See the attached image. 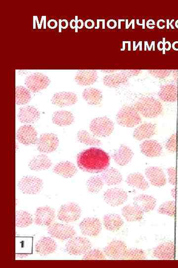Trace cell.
<instances>
[{
	"label": "cell",
	"instance_id": "15",
	"mask_svg": "<svg viewBox=\"0 0 178 268\" xmlns=\"http://www.w3.org/2000/svg\"><path fill=\"white\" fill-rule=\"evenodd\" d=\"M128 197L126 191L117 188L109 189L104 194L105 202L112 207L123 205L128 199Z\"/></svg>",
	"mask_w": 178,
	"mask_h": 268
},
{
	"label": "cell",
	"instance_id": "2",
	"mask_svg": "<svg viewBox=\"0 0 178 268\" xmlns=\"http://www.w3.org/2000/svg\"><path fill=\"white\" fill-rule=\"evenodd\" d=\"M139 114L147 118H154L159 116L162 111V106L156 99L145 97L140 99L134 105Z\"/></svg>",
	"mask_w": 178,
	"mask_h": 268
},
{
	"label": "cell",
	"instance_id": "28",
	"mask_svg": "<svg viewBox=\"0 0 178 268\" xmlns=\"http://www.w3.org/2000/svg\"><path fill=\"white\" fill-rule=\"evenodd\" d=\"M52 165L51 160L44 155L35 157L29 162L28 166L33 171L45 170L49 169Z\"/></svg>",
	"mask_w": 178,
	"mask_h": 268
},
{
	"label": "cell",
	"instance_id": "32",
	"mask_svg": "<svg viewBox=\"0 0 178 268\" xmlns=\"http://www.w3.org/2000/svg\"><path fill=\"white\" fill-rule=\"evenodd\" d=\"M160 99L165 102L173 103L177 100V87L173 84H167L161 86L158 93Z\"/></svg>",
	"mask_w": 178,
	"mask_h": 268
},
{
	"label": "cell",
	"instance_id": "43",
	"mask_svg": "<svg viewBox=\"0 0 178 268\" xmlns=\"http://www.w3.org/2000/svg\"><path fill=\"white\" fill-rule=\"evenodd\" d=\"M167 149L170 152H175L176 150V135H173L166 144Z\"/></svg>",
	"mask_w": 178,
	"mask_h": 268
},
{
	"label": "cell",
	"instance_id": "4",
	"mask_svg": "<svg viewBox=\"0 0 178 268\" xmlns=\"http://www.w3.org/2000/svg\"><path fill=\"white\" fill-rule=\"evenodd\" d=\"M89 128L94 135L99 137H107L111 135L114 127L113 122L105 116L93 119Z\"/></svg>",
	"mask_w": 178,
	"mask_h": 268
},
{
	"label": "cell",
	"instance_id": "20",
	"mask_svg": "<svg viewBox=\"0 0 178 268\" xmlns=\"http://www.w3.org/2000/svg\"><path fill=\"white\" fill-rule=\"evenodd\" d=\"M154 256L160 260H172L175 257V243L165 242L160 244L153 251Z\"/></svg>",
	"mask_w": 178,
	"mask_h": 268
},
{
	"label": "cell",
	"instance_id": "44",
	"mask_svg": "<svg viewBox=\"0 0 178 268\" xmlns=\"http://www.w3.org/2000/svg\"><path fill=\"white\" fill-rule=\"evenodd\" d=\"M149 72L154 77L160 79L167 77L170 73L168 70H150Z\"/></svg>",
	"mask_w": 178,
	"mask_h": 268
},
{
	"label": "cell",
	"instance_id": "26",
	"mask_svg": "<svg viewBox=\"0 0 178 268\" xmlns=\"http://www.w3.org/2000/svg\"><path fill=\"white\" fill-rule=\"evenodd\" d=\"M140 149L144 155L150 158L159 157L162 151L161 145L157 141L154 140L144 141L141 144Z\"/></svg>",
	"mask_w": 178,
	"mask_h": 268
},
{
	"label": "cell",
	"instance_id": "33",
	"mask_svg": "<svg viewBox=\"0 0 178 268\" xmlns=\"http://www.w3.org/2000/svg\"><path fill=\"white\" fill-rule=\"evenodd\" d=\"M126 183L128 186L143 191L146 190L149 187L144 176L139 173L129 174L127 178Z\"/></svg>",
	"mask_w": 178,
	"mask_h": 268
},
{
	"label": "cell",
	"instance_id": "7",
	"mask_svg": "<svg viewBox=\"0 0 178 268\" xmlns=\"http://www.w3.org/2000/svg\"><path fill=\"white\" fill-rule=\"evenodd\" d=\"M51 80L45 75L41 73H34L27 76L25 84L29 90L33 93H38L46 89L49 85Z\"/></svg>",
	"mask_w": 178,
	"mask_h": 268
},
{
	"label": "cell",
	"instance_id": "52",
	"mask_svg": "<svg viewBox=\"0 0 178 268\" xmlns=\"http://www.w3.org/2000/svg\"><path fill=\"white\" fill-rule=\"evenodd\" d=\"M173 48L174 50L178 51V42H175L173 43Z\"/></svg>",
	"mask_w": 178,
	"mask_h": 268
},
{
	"label": "cell",
	"instance_id": "23",
	"mask_svg": "<svg viewBox=\"0 0 178 268\" xmlns=\"http://www.w3.org/2000/svg\"><path fill=\"white\" fill-rule=\"evenodd\" d=\"M134 205L142 211L148 213L153 211L156 205V199L152 196L142 194L134 198Z\"/></svg>",
	"mask_w": 178,
	"mask_h": 268
},
{
	"label": "cell",
	"instance_id": "1",
	"mask_svg": "<svg viewBox=\"0 0 178 268\" xmlns=\"http://www.w3.org/2000/svg\"><path fill=\"white\" fill-rule=\"evenodd\" d=\"M77 162L78 167L84 171L92 173H100L109 167L110 157L101 149L91 148L79 153Z\"/></svg>",
	"mask_w": 178,
	"mask_h": 268
},
{
	"label": "cell",
	"instance_id": "42",
	"mask_svg": "<svg viewBox=\"0 0 178 268\" xmlns=\"http://www.w3.org/2000/svg\"><path fill=\"white\" fill-rule=\"evenodd\" d=\"M158 212L174 217L175 214V203L174 201H168L162 204L159 208Z\"/></svg>",
	"mask_w": 178,
	"mask_h": 268
},
{
	"label": "cell",
	"instance_id": "19",
	"mask_svg": "<svg viewBox=\"0 0 178 268\" xmlns=\"http://www.w3.org/2000/svg\"><path fill=\"white\" fill-rule=\"evenodd\" d=\"M40 117V112L33 106H25L21 108L18 113L19 121L22 123L29 124L37 121Z\"/></svg>",
	"mask_w": 178,
	"mask_h": 268
},
{
	"label": "cell",
	"instance_id": "31",
	"mask_svg": "<svg viewBox=\"0 0 178 268\" xmlns=\"http://www.w3.org/2000/svg\"><path fill=\"white\" fill-rule=\"evenodd\" d=\"M82 98L88 104L91 106L100 105L103 100L102 93L95 88H87L82 93Z\"/></svg>",
	"mask_w": 178,
	"mask_h": 268
},
{
	"label": "cell",
	"instance_id": "27",
	"mask_svg": "<svg viewBox=\"0 0 178 268\" xmlns=\"http://www.w3.org/2000/svg\"><path fill=\"white\" fill-rule=\"evenodd\" d=\"M133 155V153L129 147L122 145L114 153L112 158L117 164L120 166H125L131 161Z\"/></svg>",
	"mask_w": 178,
	"mask_h": 268
},
{
	"label": "cell",
	"instance_id": "11",
	"mask_svg": "<svg viewBox=\"0 0 178 268\" xmlns=\"http://www.w3.org/2000/svg\"><path fill=\"white\" fill-rule=\"evenodd\" d=\"M48 232L52 237L61 241L70 240L76 234L73 227L58 222L54 223L49 226Z\"/></svg>",
	"mask_w": 178,
	"mask_h": 268
},
{
	"label": "cell",
	"instance_id": "22",
	"mask_svg": "<svg viewBox=\"0 0 178 268\" xmlns=\"http://www.w3.org/2000/svg\"><path fill=\"white\" fill-rule=\"evenodd\" d=\"M156 126L152 123H145L138 127L134 132L133 136L138 141L148 139L155 135Z\"/></svg>",
	"mask_w": 178,
	"mask_h": 268
},
{
	"label": "cell",
	"instance_id": "41",
	"mask_svg": "<svg viewBox=\"0 0 178 268\" xmlns=\"http://www.w3.org/2000/svg\"><path fill=\"white\" fill-rule=\"evenodd\" d=\"M106 254L103 251L98 249H90L87 252L82 258L84 260H104Z\"/></svg>",
	"mask_w": 178,
	"mask_h": 268
},
{
	"label": "cell",
	"instance_id": "25",
	"mask_svg": "<svg viewBox=\"0 0 178 268\" xmlns=\"http://www.w3.org/2000/svg\"><path fill=\"white\" fill-rule=\"evenodd\" d=\"M103 223L105 228L111 232L118 231L124 225L122 217L115 214H106L103 218Z\"/></svg>",
	"mask_w": 178,
	"mask_h": 268
},
{
	"label": "cell",
	"instance_id": "37",
	"mask_svg": "<svg viewBox=\"0 0 178 268\" xmlns=\"http://www.w3.org/2000/svg\"><path fill=\"white\" fill-rule=\"evenodd\" d=\"M31 92L27 88L23 86L16 87V103L18 105H25L30 103L31 100Z\"/></svg>",
	"mask_w": 178,
	"mask_h": 268
},
{
	"label": "cell",
	"instance_id": "29",
	"mask_svg": "<svg viewBox=\"0 0 178 268\" xmlns=\"http://www.w3.org/2000/svg\"><path fill=\"white\" fill-rule=\"evenodd\" d=\"M105 184L108 186H116L122 181V176L120 172L113 167L108 168L103 172L101 175Z\"/></svg>",
	"mask_w": 178,
	"mask_h": 268
},
{
	"label": "cell",
	"instance_id": "8",
	"mask_svg": "<svg viewBox=\"0 0 178 268\" xmlns=\"http://www.w3.org/2000/svg\"><path fill=\"white\" fill-rule=\"evenodd\" d=\"M82 213V210L78 204L70 202L62 205L58 213V218L61 221L70 223L78 220Z\"/></svg>",
	"mask_w": 178,
	"mask_h": 268
},
{
	"label": "cell",
	"instance_id": "3",
	"mask_svg": "<svg viewBox=\"0 0 178 268\" xmlns=\"http://www.w3.org/2000/svg\"><path fill=\"white\" fill-rule=\"evenodd\" d=\"M142 121L140 114L134 107L124 106L118 112L116 115L117 123L128 128L134 127Z\"/></svg>",
	"mask_w": 178,
	"mask_h": 268
},
{
	"label": "cell",
	"instance_id": "47",
	"mask_svg": "<svg viewBox=\"0 0 178 268\" xmlns=\"http://www.w3.org/2000/svg\"><path fill=\"white\" fill-rule=\"evenodd\" d=\"M48 27L50 29H55L57 27L58 22L54 19L50 20L48 22Z\"/></svg>",
	"mask_w": 178,
	"mask_h": 268
},
{
	"label": "cell",
	"instance_id": "5",
	"mask_svg": "<svg viewBox=\"0 0 178 268\" xmlns=\"http://www.w3.org/2000/svg\"><path fill=\"white\" fill-rule=\"evenodd\" d=\"M92 248L90 241L82 237H74L69 240L66 245V250L71 255L85 254Z\"/></svg>",
	"mask_w": 178,
	"mask_h": 268
},
{
	"label": "cell",
	"instance_id": "34",
	"mask_svg": "<svg viewBox=\"0 0 178 268\" xmlns=\"http://www.w3.org/2000/svg\"><path fill=\"white\" fill-rule=\"evenodd\" d=\"M129 76L124 73H117L105 76L103 79L104 84L110 87H117L126 84Z\"/></svg>",
	"mask_w": 178,
	"mask_h": 268
},
{
	"label": "cell",
	"instance_id": "30",
	"mask_svg": "<svg viewBox=\"0 0 178 268\" xmlns=\"http://www.w3.org/2000/svg\"><path fill=\"white\" fill-rule=\"evenodd\" d=\"M144 212L136 206L128 205L122 209V214L128 222H135L142 219Z\"/></svg>",
	"mask_w": 178,
	"mask_h": 268
},
{
	"label": "cell",
	"instance_id": "12",
	"mask_svg": "<svg viewBox=\"0 0 178 268\" xmlns=\"http://www.w3.org/2000/svg\"><path fill=\"white\" fill-rule=\"evenodd\" d=\"M56 217L55 210L49 206L40 207L35 213L34 222L39 226H49Z\"/></svg>",
	"mask_w": 178,
	"mask_h": 268
},
{
	"label": "cell",
	"instance_id": "16",
	"mask_svg": "<svg viewBox=\"0 0 178 268\" xmlns=\"http://www.w3.org/2000/svg\"><path fill=\"white\" fill-rule=\"evenodd\" d=\"M145 174L151 185L156 187H162L166 184L165 174L161 168L156 166L148 167Z\"/></svg>",
	"mask_w": 178,
	"mask_h": 268
},
{
	"label": "cell",
	"instance_id": "38",
	"mask_svg": "<svg viewBox=\"0 0 178 268\" xmlns=\"http://www.w3.org/2000/svg\"><path fill=\"white\" fill-rule=\"evenodd\" d=\"M104 184L101 176H94L89 179L87 182L86 186L89 192L97 194L102 189Z\"/></svg>",
	"mask_w": 178,
	"mask_h": 268
},
{
	"label": "cell",
	"instance_id": "17",
	"mask_svg": "<svg viewBox=\"0 0 178 268\" xmlns=\"http://www.w3.org/2000/svg\"><path fill=\"white\" fill-rule=\"evenodd\" d=\"M57 249V244L52 238L42 237L36 243V252L42 256H46L54 253Z\"/></svg>",
	"mask_w": 178,
	"mask_h": 268
},
{
	"label": "cell",
	"instance_id": "24",
	"mask_svg": "<svg viewBox=\"0 0 178 268\" xmlns=\"http://www.w3.org/2000/svg\"><path fill=\"white\" fill-rule=\"evenodd\" d=\"M53 171L59 175L69 178L76 175L77 168L73 163L70 161H61L54 166Z\"/></svg>",
	"mask_w": 178,
	"mask_h": 268
},
{
	"label": "cell",
	"instance_id": "9",
	"mask_svg": "<svg viewBox=\"0 0 178 268\" xmlns=\"http://www.w3.org/2000/svg\"><path fill=\"white\" fill-rule=\"evenodd\" d=\"M38 150L42 153H50L55 151L59 144L58 137L53 133H44L37 142Z\"/></svg>",
	"mask_w": 178,
	"mask_h": 268
},
{
	"label": "cell",
	"instance_id": "40",
	"mask_svg": "<svg viewBox=\"0 0 178 268\" xmlns=\"http://www.w3.org/2000/svg\"><path fill=\"white\" fill-rule=\"evenodd\" d=\"M147 257L146 253L140 249H127L123 260H143Z\"/></svg>",
	"mask_w": 178,
	"mask_h": 268
},
{
	"label": "cell",
	"instance_id": "35",
	"mask_svg": "<svg viewBox=\"0 0 178 268\" xmlns=\"http://www.w3.org/2000/svg\"><path fill=\"white\" fill-rule=\"evenodd\" d=\"M73 114L68 111L61 110L54 113L52 116L53 122L59 126L64 127L70 125L74 121Z\"/></svg>",
	"mask_w": 178,
	"mask_h": 268
},
{
	"label": "cell",
	"instance_id": "13",
	"mask_svg": "<svg viewBox=\"0 0 178 268\" xmlns=\"http://www.w3.org/2000/svg\"><path fill=\"white\" fill-rule=\"evenodd\" d=\"M18 140L25 146L37 143L38 134L36 129L30 125H25L19 128L17 132Z\"/></svg>",
	"mask_w": 178,
	"mask_h": 268
},
{
	"label": "cell",
	"instance_id": "6",
	"mask_svg": "<svg viewBox=\"0 0 178 268\" xmlns=\"http://www.w3.org/2000/svg\"><path fill=\"white\" fill-rule=\"evenodd\" d=\"M18 187L20 190L24 194L35 195L42 190L43 182L38 177L26 176L20 181Z\"/></svg>",
	"mask_w": 178,
	"mask_h": 268
},
{
	"label": "cell",
	"instance_id": "48",
	"mask_svg": "<svg viewBox=\"0 0 178 268\" xmlns=\"http://www.w3.org/2000/svg\"><path fill=\"white\" fill-rule=\"evenodd\" d=\"M85 26L88 29H91L95 27V23L92 20H88L85 22Z\"/></svg>",
	"mask_w": 178,
	"mask_h": 268
},
{
	"label": "cell",
	"instance_id": "45",
	"mask_svg": "<svg viewBox=\"0 0 178 268\" xmlns=\"http://www.w3.org/2000/svg\"><path fill=\"white\" fill-rule=\"evenodd\" d=\"M169 175V183L173 185L176 183V170L174 167H170L167 170Z\"/></svg>",
	"mask_w": 178,
	"mask_h": 268
},
{
	"label": "cell",
	"instance_id": "18",
	"mask_svg": "<svg viewBox=\"0 0 178 268\" xmlns=\"http://www.w3.org/2000/svg\"><path fill=\"white\" fill-rule=\"evenodd\" d=\"M78 102L77 95L72 92H59L55 94L51 99L52 103L57 107H63L76 104Z\"/></svg>",
	"mask_w": 178,
	"mask_h": 268
},
{
	"label": "cell",
	"instance_id": "51",
	"mask_svg": "<svg viewBox=\"0 0 178 268\" xmlns=\"http://www.w3.org/2000/svg\"><path fill=\"white\" fill-rule=\"evenodd\" d=\"M70 27L72 29H75L76 28V20H72L69 23Z\"/></svg>",
	"mask_w": 178,
	"mask_h": 268
},
{
	"label": "cell",
	"instance_id": "50",
	"mask_svg": "<svg viewBox=\"0 0 178 268\" xmlns=\"http://www.w3.org/2000/svg\"><path fill=\"white\" fill-rule=\"evenodd\" d=\"M76 27L78 29H82L84 26V22L82 20H76Z\"/></svg>",
	"mask_w": 178,
	"mask_h": 268
},
{
	"label": "cell",
	"instance_id": "36",
	"mask_svg": "<svg viewBox=\"0 0 178 268\" xmlns=\"http://www.w3.org/2000/svg\"><path fill=\"white\" fill-rule=\"evenodd\" d=\"M33 222L32 215L25 211H18L16 212V226L24 228L31 225Z\"/></svg>",
	"mask_w": 178,
	"mask_h": 268
},
{
	"label": "cell",
	"instance_id": "14",
	"mask_svg": "<svg viewBox=\"0 0 178 268\" xmlns=\"http://www.w3.org/2000/svg\"><path fill=\"white\" fill-rule=\"evenodd\" d=\"M125 242L118 240H114L110 242L104 248V252L106 255L114 260H123L127 250Z\"/></svg>",
	"mask_w": 178,
	"mask_h": 268
},
{
	"label": "cell",
	"instance_id": "39",
	"mask_svg": "<svg viewBox=\"0 0 178 268\" xmlns=\"http://www.w3.org/2000/svg\"><path fill=\"white\" fill-rule=\"evenodd\" d=\"M77 137L80 143L86 145L97 146L101 145L100 140L84 130H80L78 132Z\"/></svg>",
	"mask_w": 178,
	"mask_h": 268
},
{
	"label": "cell",
	"instance_id": "46",
	"mask_svg": "<svg viewBox=\"0 0 178 268\" xmlns=\"http://www.w3.org/2000/svg\"><path fill=\"white\" fill-rule=\"evenodd\" d=\"M59 31L62 32V29H67L68 27V21L66 19L59 20Z\"/></svg>",
	"mask_w": 178,
	"mask_h": 268
},
{
	"label": "cell",
	"instance_id": "10",
	"mask_svg": "<svg viewBox=\"0 0 178 268\" xmlns=\"http://www.w3.org/2000/svg\"><path fill=\"white\" fill-rule=\"evenodd\" d=\"M79 228L83 235L94 238L98 236L100 234L102 225L98 218L86 217L80 222Z\"/></svg>",
	"mask_w": 178,
	"mask_h": 268
},
{
	"label": "cell",
	"instance_id": "53",
	"mask_svg": "<svg viewBox=\"0 0 178 268\" xmlns=\"http://www.w3.org/2000/svg\"><path fill=\"white\" fill-rule=\"evenodd\" d=\"M175 26L177 28H178V21L176 22Z\"/></svg>",
	"mask_w": 178,
	"mask_h": 268
},
{
	"label": "cell",
	"instance_id": "49",
	"mask_svg": "<svg viewBox=\"0 0 178 268\" xmlns=\"http://www.w3.org/2000/svg\"><path fill=\"white\" fill-rule=\"evenodd\" d=\"M107 26L110 28H113L115 27L116 26V22L113 20H110L107 23Z\"/></svg>",
	"mask_w": 178,
	"mask_h": 268
},
{
	"label": "cell",
	"instance_id": "21",
	"mask_svg": "<svg viewBox=\"0 0 178 268\" xmlns=\"http://www.w3.org/2000/svg\"><path fill=\"white\" fill-rule=\"evenodd\" d=\"M98 78L97 72L94 70H81L76 75L74 80L81 86H89L96 82Z\"/></svg>",
	"mask_w": 178,
	"mask_h": 268
}]
</instances>
